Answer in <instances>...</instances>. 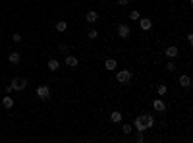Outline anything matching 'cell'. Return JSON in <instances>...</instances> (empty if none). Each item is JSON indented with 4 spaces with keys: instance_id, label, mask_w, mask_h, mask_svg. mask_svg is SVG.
I'll return each instance as SVG.
<instances>
[{
    "instance_id": "cell-1",
    "label": "cell",
    "mask_w": 193,
    "mask_h": 143,
    "mask_svg": "<svg viewBox=\"0 0 193 143\" xmlns=\"http://www.w3.org/2000/svg\"><path fill=\"white\" fill-rule=\"evenodd\" d=\"M155 126L153 114H139L135 118V132H147Z\"/></svg>"
},
{
    "instance_id": "cell-2",
    "label": "cell",
    "mask_w": 193,
    "mask_h": 143,
    "mask_svg": "<svg viewBox=\"0 0 193 143\" xmlns=\"http://www.w3.org/2000/svg\"><path fill=\"white\" fill-rule=\"evenodd\" d=\"M131 79H133V73H131L129 70H120V72L116 73V81L122 83V85H128Z\"/></svg>"
},
{
    "instance_id": "cell-3",
    "label": "cell",
    "mask_w": 193,
    "mask_h": 143,
    "mask_svg": "<svg viewBox=\"0 0 193 143\" xmlns=\"http://www.w3.org/2000/svg\"><path fill=\"white\" fill-rule=\"evenodd\" d=\"M10 85H12V89H14V91H23V89L27 87V79H23V77H14Z\"/></svg>"
},
{
    "instance_id": "cell-4",
    "label": "cell",
    "mask_w": 193,
    "mask_h": 143,
    "mask_svg": "<svg viewBox=\"0 0 193 143\" xmlns=\"http://www.w3.org/2000/svg\"><path fill=\"white\" fill-rule=\"evenodd\" d=\"M37 97L41 101H48V99H50V87L48 85H39L37 87Z\"/></svg>"
},
{
    "instance_id": "cell-5",
    "label": "cell",
    "mask_w": 193,
    "mask_h": 143,
    "mask_svg": "<svg viewBox=\"0 0 193 143\" xmlns=\"http://www.w3.org/2000/svg\"><path fill=\"white\" fill-rule=\"evenodd\" d=\"M129 35H131L129 25H126V23H120V25H118V37L126 41V39H129Z\"/></svg>"
},
{
    "instance_id": "cell-6",
    "label": "cell",
    "mask_w": 193,
    "mask_h": 143,
    "mask_svg": "<svg viewBox=\"0 0 193 143\" xmlns=\"http://www.w3.org/2000/svg\"><path fill=\"white\" fill-rule=\"evenodd\" d=\"M153 108L156 110V112H164V110H166V104H164L162 99H155V101H153Z\"/></svg>"
},
{
    "instance_id": "cell-7",
    "label": "cell",
    "mask_w": 193,
    "mask_h": 143,
    "mask_svg": "<svg viewBox=\"0 0 193 143\" xmlns=\"http://www.w3.org/2000/svg\"><path fill=\"white\" fill-rule=\"evenodd\" d=\"M8 60H10V64H20V62H21V54L17 51H12L8 54Z\"/></svg>"
},
{
    "instance_id": "cell-8",
    "label": "cell",
    "mask_w": 193,
    "mask_h": 143,
    "mask_svg": "<svg viewBox=\"0 0 193 143\" xmlns=\"http://www.w3.org/2000/svg\"><path fill=\"white\" fill-rule=\"evenodd\" d=\"M137 21H139V25H141V29H143V31H149L151 27H153V21H151L149 17H139Z\"/></svg>"
},
{
    "instance_id": "cell-9",
    "label": "cell",
    "mask_w": 193,
    "mask_h": 143,
    "mask_svg": "<svg viewBox=\"0 0 193 143\" xmlns=\"http://www.w3.org/2000/svg\"><path fill=\"white\" fill-rule=\"evenodd\" d=\"M166 56L168 58H176L178 54H180V51H178V47H174V45H170V47H166Z\"/></svg>"
},
{
    "instance_id": "cell-10",
    "label": "cell",
    "mask_w": 193,
    "mask_h": 143,
    "mask_svg": "<svg viewBox=\"0 0 193 143\" xmlns=\"http://www.w3.org/2000/svg\"><path fill=\"white\" fill-rule=\"evenodd\" d=\"M104 68H106L108 72H114V70L118 68V62L114 60V58H106V60H104Z\"/></svg>"
},
{
    "instance_id": "cell-11",
    "label": "cell",
    "mask_w": 193,
    "mask_h": 143,
    "mask_svg": "<svg viewBox=\"0 0 193 143\" xmlns=\"http://www.w3.org/2000/svg\"><path fill=\"white\" fill-rule=\"evenodd\" d=\"M14 103H16V101H14V99H12L10 95H6V97L2 99V107H4L6 110H12V107H14Z\"/></svg>"
},
{
    "instance_id": "cell-12",
    "label": "cell",
    "mask_w": 193,
    "mask_h": 143,
    "mask_svg": "<svg viewBox=\"0 0 193 143\" xmlns=\"http://www.w3.org/2000/svg\"><path fill=\"white\" fill-rule=\"evenodd\" d=\"M46 68H48L50 72H58V68H60V62H58L56 58H50V60H48V64H46Z\"/></svg>"
},
{
    "instance_id": "cell-13",
    "label": "cell",
    "mask_w": 193,
    "mask_h": 143,
    "mask_svg": "<svg viewBox=\"0 0 193 143\" xmlns=\"http://www.w3.org/2000/svg\"><path fill=\"white\" fill-rule=\"evenodd\" d=\"M77 64H79V60H77L75 56H71V54H68V56H66V66H70V68H77Z\"/></svg>"
},
{
    "instance_id": "cell-14",
    "label": "cell",
    "mask_w": 193,
    "mask_h": 143,
    "mask_svg": "<svg viewBox=\"0 0 193 143\" xmlns=\"http://www.w3.org/2000/svg\"><path fill=\"white\" fill-rule=\"evenodd\" d=\"M85 20H87L89 23H95L96 20H99V14H96L95 10H89V12H87V16H85Z\"/></svg>"
},
{
    "instance_id": "cell-15",
    "label": "cell",
    "mask_w": 193,
    "mask_h": 143,
    "mask_svg": "<svg viewBox=\"0 0 193 143\" xmlns=\"http://www.w3.org/2000/svg\"><path fill=\"white\" fill-rule=\"evenodd\" d=\"M180 85H182L184 89H188V87L191 85V77L185 76V73H184V76H180Z\"/></svg>"
},
{
    "instance_id": "cell-16",
    "label": "cell",
    "mask_w": 193,
    "mask_h": 143,
    "mask_svg": "<svg viewBox=\"0 0 193 143\" xmlns=\"http://www.w3.org/2000/svg\"><path fill=\"white\" fill-rule=\"evenodd\" d=\"M122 116H124V114H120V110H114V112L110 114V120H112L114 124H118V122H122Z\"/></svg>"
},
{
    "instance_id": "cell-17",
    "label": "cell",
    "mask_w": 193,
    "mask_h": 143,
    "mask_svg": "<svg viewBox=\"0 0 193 143\" xmlns=\"http://www.w3.org/2000/svg\"><path fill=\"white\" fill-rule=\"evenodd\" d=\"M66 29H68V23H66V21H58L56 23V31H58V33H64Z\"/></svg>"
},
{
    "instance_id": "cell-18",
    "label": "cell",
    "mask_w": 193,
    "mask_h": 143,
    "mask_svg": "<svg viewBox=\"0 0 193 143\" xmlns=\"http://www.w3.org/2000/svg\"><path fill=\"white\" fill-rule=\"evenodd\" d=\"M141 17V14H139V10H131L129 12V20H133V21H137Z\"/></svg>"
},
{
    "instance_id": "cell-19",
    "label": "cell",
    "mask_w": 193,
    "mask_h": 143,
    "mask_svg": "<svg viewBox=\"0 0 193 143\" xmlns=\"http://www.w3.org/2000/svg\"><path fill=\"white\" fill-rule=\"evenodd\" d=\"M156 91H158V95H160V97H164V95H166V91H168V87H166L164 83H160V85H158V89H156Z\"/></svg>"
},
{
    "instance_id": "cell-20",
    "label": "cell",
    "mask_w": 193,
    "mask_h": 143,
    "mask_svg": "<svg viewBox=\"0 0 193 143\" xmlns=\"http://www.w3.org/2000/svg\"><path fill=\"white\" fill-rule=\"evenodd\" d=\"M122 132H124L126 135H129L131 132H133V128H131V126H129V124H124V126H122Z\"/></svg>"
},
{
    "instance_id": "cell-21",
    "label": "cell",
    "mask_w": 193,
    "mask_h": 143,
    "mask_svg": "<svg viewBox=\"0 0 193 143\" xmlns=\"http://www.w3.org/2000/svg\"><path fill=\"white\" fill-rule=\"evenodd\" d=\"M166 70L168 72H174V70H176V64H174V62H166Z\"/></svg>"
},
{
    "instance_id": "cell-22",
    "label": "cell",
    "mask_w": 193,
    "mask_h": 143,
    "mask_svg": "<svg viewBox=\"0 0 193 143\" xmlns=\"http://www.w3.org/2000/svg\"><path fill=\"white\" fill-rule=\"evenodd\" d=\"M96 37H99V31H96V29H91V31H89V39H96Z\"/></svg>"
},
{
    "instance_id": "cell-23",
    "label": "cell",
    "mask_w": 193,
    "mask_h": 143,
    "mask_svg": "<svg viewBox=\"0 0 193 143\" xmlns=\"http://www.w3.org/2000/svg\"><path fill=\"white\" fill-rule=\"evenodd\" d=\"M12 41H14V43H21V35L20 33H14V35H12Z\"/></svg>"
},
{
    "instance_id": "cell-24",
    "label": "cell",
    "mask_w": 193,
    "mask_h": 143,
    "mask_svg": "<svg viewBox=\"0 0 193 143\" xmlns=\"http://www.w3.org/2000/svg\"><path fill=\"white\" fill-rule=\"evenodd\" d=\"M135 139L139 141V143H141V141H145V135H143V132H137V137H135Z\"/></svg>"
},
{
    "instance_id": "cell-25",
    "label": "cell",
    "mask_w": 193,
    "mask_h": 143,
    "mask_svg": "<svg viewBox=\"0 0 193 143\" xmlns=\"http://www.w3.org/2000/svg\"><path fill=\"white\" fill-rule=\"evenodd\" d=\"M188 43H189V45H193V33H188Z\"/></svg>"
},
{
    "instance_id": "cell-26",
    "label": "cell",
    "mask_w": 193,
    "mask_h": 143,
    "mask_svg": "<svg viewBox=\"0 0 193 143\" xmlns=\"http://www.w3.org/2000/svg\"><path fill=\"white\" fill-rule=\"evenodd\" d=\"M128 2H129V0H118V4H120V6H126Z\"/></svg>"
}]
</instances>
